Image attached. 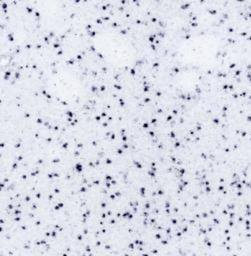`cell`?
<instances>
[{
    "label": "cell",
    "instance_id": "cell-1",
    "mask_svg": "<svg viewBox=\"0 0 251 256\" xmlns=\"http://www.w3.org/2000/svg\"><path fill=\"white\" fill-rule=\"evenodd\" d=\"M171 156H173V155L171 154ZM178 169H179V167H177L175 165L174 169L172 171H170L168 174L163 175V174L159 173V175H158V181L162 185V187L167 195H174L177 192L178 185L180 184V181H177V179L180 178L178 176ZM111 171L114 172L113 177L114 178L116 177L119 180L120 185L126 186V187H131V178H130L129 171H132V168L127 169V168L123 167V165L121 164V161H120V157L115 159V164H114V166L111 167Z\"/></svg>",
    "mask_w": 251,
    "mask_h": 256
},
{
    "label": "cell",
    "instance_id": "cell-2",
    "mask_svg": "<svg viewBox=\"0 0 251 256\" xmlns=\"http://www.w3.org/2000/svg\"><path fill=\"white\" fill-rule=\"evenodd\" d=\"M127 131H129L130 133H129V135L131 134V132H132V127H131V125H129V129L127 130ZM129 135H127V136H129ZM159 138V137H158ZM160 139V138H159ZM161 140V139H160ZM161 143H163V142H161ZM166 152V154L167 155H169V156H171V154L169 153V152H167V151H165ZM167 159V158H166ZM120 161H121V164L123 165V167H125V168H127V169H131L132 168V166H130L129 164V162H127L125 159H124V156L123 157H120ZM132 162V161H131ZM174 165L173 164H171V161H169V159H167V163L165 164V165H163V166H160V167H158L157 168V171L160 173V174H168L171 170H173L174 169ZM146 171H148L149 170V168H148V170L147 169H145Z\"/></svg>",
    "mask_w": 251,
    "mask_h": 256
}]
</instances>
